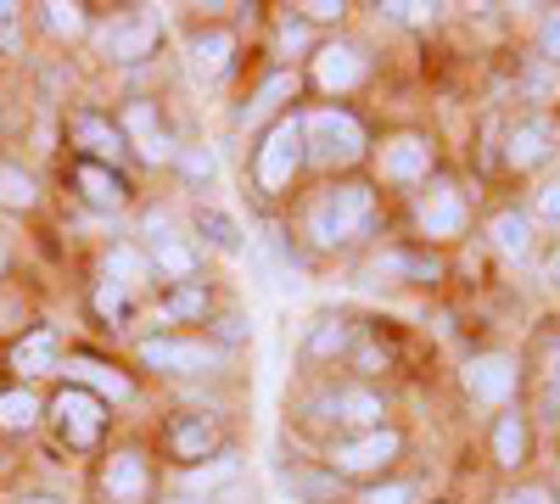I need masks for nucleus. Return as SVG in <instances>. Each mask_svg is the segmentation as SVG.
I'll list each match as a JSON object with an SVG mask.
<instances>
[{
	"instance_id": "f257e3e1",
	"label": "nucleus",
	"mask_w": 560,
	"mask_h": 504,
	"mask_svg": "<svg viewBox=\"0 0 560 504\" xmlns=\"http://www.w3.org/2000/svg\"><path fill=\"white\" fill-rule=\"evenodd\" d=\"M370 213H376V197H370V186H337V191H325V197L314 202L308 236H314L319 247H342V242H353L364 224H370Z\"/></svg>"
},
{
	"instance_id": "f03ea898",
	"label": "nucleus",
	"mask_w": 560,
	"mask_h": 504,
	"mask_svg": "<svg viewBox=\"0 0 560 504\" xmlns=\"http://www.w3.org/2000/svg\"><path fill=\"white\" fill-rule=\"evenodd\" d=\"M303 157H308V141H303V118H280V124L264 134L258 163H253L258 186H264V191H287V186H292V174L303 168Z\"/></svg>"
},
{
	"instance_id": "7ed1b4c3",
	"label": "nucleus",
	"mask_w": 560,
	"mask_h": 504,
	"mask_svg": "<svg viewBox=\"0 0 560 504\" xmlns=\"http://www.w3.org/2000/svg\"><path fill=\"white\" fill-rule=\"evenodd\" d=\"M303 141H308V157L314 163H359L364 157V129L359 118L337 113V107H325L303 124Z\"/></svg>"
},
{
	"instance_id": "20e7f679",
	"label": "nucleus",
	"mask_w": 560,
	"mask_h": 504,
	"mask_svg": "<svg viewBox=\"0 0 560 504\" xmlns=\"http://www.w3.org/2000/svg\"><path fill=\"white\" fill-rule=\"evenodd\" d=\"M51 415H57V432H62V443H73V448H90V443L102 437L107 403H102L96 392H84V387H68V392L51 403Z\"/></svg>"
},
{
	"instance_id": "39448f33",
	"label": "nucleus",
	"mask_w": 560,
	"mask_h": 504,
	"mask_svg": "<svg viewBox=\"0 0 560 504\" xmlns=\"http://www.w3.org/2000/svg\"><path fill=\"white\" fill-rule=\"evenodd\" d=\"M398 448H404V437L387 432V426H376V432H364V437H353V443L337 448V471L342 477H376V471H387L398 460Z\"/></svg>"
},
{
	"instance_id": "423d86ee",
	"label": "nucleus",
	"mask_w": 560,
	"mask_h": 504,
	"mask_svg": "<svg viewBox=\"0 0 560 504\" xmlns=\"http://www.w3.org/2000/svg\"><path fill=\"white\" fill-rule=\"evenodd\" d=\"M213 348L202 342H179V337H152L140 342V364H152V371H174V376H197V371H213Z\"/></svg>"
},
{
	"instance_id": "0eeeda50",
	"label": "nucleus",
	"mask_w": 560,
	"mask_h": 504,
	"mask_svg": "<svg viewBox=\"0 0 560 504\" xmlns=\"http://www.w3.org/2000/svg\"><path fill=\"white\" fill-rule=\"evenodd\" d=\"M102 51H107L113 62H140V57H152V51H158V17H147V12L118 17V23L102 34Z\"/></svg>"
},
{
	"instance_id": "6e6552de",
	"label": "nucleus",
	"mask_w": 560,
	"mask_h": 504,
	"mask_svg": "<svg viewBox=\"0 0 560 504\" xmlns=\"http://www.w3.org/2000/svg\"><path fill=\"white\" fill-rule=\"evenodd\" d=\"M510 387H516V364H510L504 353H482L465 364V392L482 398V403H504Z\"/></svg>"
},
{
	"instance_id": "1a4fd4ad",
	"label": "nucleus",
	"mask_w": 560,
	"mask_h": 504,
	"mask_svg": "<svg viewBox=\"0 0 560 504\" xmlns=\"http://www.w3.org/2000/svg\"><path fill=\"white\" fill-rule=\"evenodd\" d=\"M124 134L135 141V152L147 157V163H168V157H174L168 129L158 124V113H152L147 102H129V107H124Z\"/></svg>"
},
{
	"instance_id": "9d476101",
	"label": "nucleus",
	"mask_w": 560,
	"mask_h": 504,
	"mask_svg": "<svg viewBox=\"0 0 560 504\" xmlns=\"http://www.w3.org/2000/svg\"><path fill=\"white\" fill-rule=\"evenodd\" d=\"M102 488H107L113 504H140V499H147V460H140L135 448L113 454L107 471H102Z\"/></svg>"
},
{
	"instance_id": "9b49d317",
	"label": "nucleus",
	"mask_w": 560,
	"mask_h": 504,
	"mask_svg": "<svg viewBox=\"0 0 560 504\" xmlns=\"http://www.w3.org/2000/svg\"><path fill=\"white\" fill-rule=\"evenodd\" d=\"M7 364L18 371V382H34V376H45V371H57V331H28V337H18L12 342V353H7Z\"/></svg>"
},
{
	"instance_id": "f8f14e48",
	"label": "nucleus",
	"mask_w": 560,
	"mask_h": 504,
	"mask_svg": "<svg viewBox=\"0 0 560 504\" xmlns=\"http://www.w3.org/2000/svg\"><path fill=\"white\" fill-rule=\"evenodd\" d=\"M415 219H420V231H427V236H459L465 231V202H459L454 186H438L427 202L415 208Z\"/></svg>"
},
{
	"instance_id": "ddd939ff",
	"label": "nucleus",
	"mask_w": 560,
	"mask_h": 504,
	"mask_svg": "<svg viewBox=\"0 0 560 504\" xmlns=\"http://www.w3.org/2000/svg\"><path fill=\"white\" fill-rule=\"evenodd\" d=\"M432 168V146L420 141V134H398V141L382 146V174L387 179H427Z\"/></svg>"
},
{
	"instance_id": "4468645a",
	"label": "nucleus",
	"mask_w": 560,
	"mask_h": 504,
	"mask_svg": "<svg viewBox=\"0 0 560 504\" xmlns=\"http://www.w3.org/2000/svg\"><path fill=\"white\" fill-rule=\"evenodd\" d=\"M73 141L90 152V163H118L124 157V129H113L107 118H96V113H84V118H73Z\"/></svg>"
},
{
	"instance_id": "2eb2a0df",
	"label": "nucleus",
	"mask_w": 560,
	"mask_h": 504,
	"mask_svg": "<svg viewBox=\"0 0 560 504\" xmlns=\"http://www.w3.org/2000/svg\"><path fill=\"white\" fill-rule=\"evenodd\" d=\"M73 179H79V191H84L90 208H124V202H129V186H124V179H118L113 168H102V163H90V157L73 168Z\"/></svg>"
},
{
	"instance_id": "dca6fc26",
	"label": "nucleus",
	"mask_w": 560,
	"mask_h": 504,
	"mask_svg": "<svg viewBox=\"0 0 560 504\" xmlns=\"http://www.w3.org/2000/svg\"><path fill=\"white\" fill-rule=\"evenodd\" d=\"M359 73H364V62H359L353 45H325V51L314 57V79L325 90H348V84H359Z\"/></svg>"
},
{
	"instance_id": "f3484780",
	"label": "nucleus",
	"mask_w": 560,
	"mask_h": 504,
	"mask_svg": "<svg viewBox=\"0 0 560 504\" xmlns=\"http://www.w3.org/2000/svg\"><path fill=\"white\" fill-rule=\"evenodd\" d=\"M168 448L179 454V460H202L208 448H219V426L202 421V415H185V421L168 426Z\"/></svg>"
},
{
	"instance_id": "a211bd4d",
	"label": "nucleus",
	"mask_w": 560,
	"mask_h": 504,
	"mask_svg": "<svg viewBox=\"0 0 560 504\" xmlns=\"http://www.w3.org/2000/svg\"><path fill=\"white\" fill-rule=\"evenodd\" d=\"M230 51H236V39H230L224 28L197 34V39H191V73H197V79H219V73L230 68Z\"/></svg>"
},
{
	"instance_id": "6ab92c4d",
	"label": "nucleus",
	"mask_w": 560,
	"mask_h": 504,
	"mask_svg": "<svg viewBox=\"0 0 560 504\" xmlns=\"http://www.w3.org/2000/svg\"><path fill=\"white\" fill-rule=\"evenodd\" d=\"M516 168H538L549 157V124H522L516 134H510V152H504Z\"/></svg>"
},
{
	"instance_id": "aec40b11",
	"label": "nucleus",
	"mask_w": 560,
	"mask_h": 504,
	"mask_svg": "<svg viewBox=\"0 0 560 504\" xmlns=\"http://www.w3.org/2000/svg\"><path fill=\"white\" fill-rule=\"evenodd\" d=\"M493 460L499 466H522L527 460V426H522V415H504L493 426Z\"/></svg>"
},
{
	"instance_id": "412c9836",
	"label": "nucleus",
	"mask_w": 560,
	"mask_h": 504,
	"mask_svg": "<svg viewBox=\"0 0 560 504\" xmlns=\"http://www.w3.org/2000/svg\"><path fill=\"white\" fill-rule=\"evenodd\" d=\"M152 258H158V269L168 274V281H191V269H197L191 247L174 242V236H152Z\"/></svg>"
},
{
	"instance_id": "4be33fe9",
	"label": "nucleus",
	"mask_w": 560,
	"mask_h": 504,
	"mask_svg": "<svg viewBox=\"0 0 560 504\" xmlns=\"http://www.w3.org/2000/svg\"><path fill=\"white\" fill-rule=\"evenodd\" d=\"M39 421V398L34 392H0V432H28Z\"/></svg>"
},
{
	"instance_id": "5701e85b",
	"label": "nucleus",
	"mask_w": 560,
	"mask_h": 504,
	"mask_svg": "<svg viewBox=\"0 0 560 504\" xmlns=\"http://www.w3.org/2000/svg\"><path fill=\"white\" fill-rule=\"evenodd\" d=\"M34 197H39L34 179H28L18 163H0V208H18V213H23V208H34Z\"/></svg>"
},
{
	"instance_id": "b1692460",
	"label": "nucleus",
	"mask_w": 560,
	"mask_h": 504,
	"mask_svg": "<svg viewBox=\"0 0 560 504\" xmlns=\"http://www.w3.org/2000/svg\"><path fill=\"white\" fill-rule=\"evenodd\" d=\"M493 242H499V253H510V258H527V219L522 213H499L493 219Z\"/></svg>"
},
{
	"instance_id": "393cba45",
	"label": "nucleus",
	"mask_w": 560,
	"mask_h": 504,
	"mask_svg": "<svg viewBox=\"0 0 560 504\" xmlns=\"http://www.w3.org/2000/svg\"><path fill=\"white\" fill-rule=\"evenodd\" d=\"M39 12H45V28H51L57 39L84 34V7H79V0H51V7H39Z\"/></svg>"
},
{
	"instance_id": "a878e982",
	"label": "nucleus",
	"mask_w": 560,
	"mask_h": 504,
	"mask_svg": "<svg viewBox=\"0 0 560 504\" xmlns=\"http://www.w3.org/2000/svg\"><path fill=\"white\" fill-rule=\"evenodd\" d=\"M68 371H73L79 382H90V387H102V392H113V398H129V382H124V376H113L107 364H96V359H73Z\"/></svg>"
},
{
	"instance_id": "bb28decb",
	"label": "nucleus",
	"mask_w": 560,
	"mask_h": 504,
	"mask_svg": "<svg viewBox=\"0 0 560 504\" xmlns=\"http://www.w3.org/2000/svg\"><path fill=\"white\" fill-rule=\"evenodd\" d=\"M337 409H342V421H353V426H370V432H376L382 403L370 398V392H342V398H337Z\"/></svg>"
},
{
	"instance_id": "cd10ccee",
	"label": "nucleus",
	"mask_w": 560,
	"mask_h": 504,
	"mask_svg": "<svg viewBox=\"0 0 560 504\" xmlns=\"http://www.w3.org/2000/svg\"><path fill=\"white\" fill-rule=\"evenodd\" d=\"M96 314L102 319H124L129 314V286L118 281V274H107V281L96 286Z\"/></svg>"
},
{
	"instance_id": "c85d7f7f",
	"label": "nucleus",
	"mask_w": 560,
	"mask_h": 504,
	"mask_svg": "<svg viewBox=\"0 0 560 504\" xmlns=\"http://www.w3.org/2000/svg\"><path fill=\"white\" fill-rule=\"evenodd\" d=\"M236 477V460H208V466H191L185 471V488L191 493H208V488H219V482H230Z\"/></svg>"
},
{
	"instance_id": "c756f323",
	"label": "nucleus",
	"mask_w": 560,
	"mask_h": 504,
	"mask_svg": "<svg viewBox=\"0 0 560 504\" xmlns=\"http://www.w3.org/2000/svg\"><path fill=\"white\" fill-rule=\"evenodd\" d=\"M202 308H208V292H202V286H179V292L163 303V314H168V319H197Z\"/></svg>"
},
{
	"instance_id": "7c9ffc66",
	"label": "nucleus",
	"mask_w": 560,
	"mask_h": 504,
	"mask_svg": "<svg viewBox=\"0 0 560 504\" xmlns=\"http://www.w3.org/2000/svg\"><path fill=\"white\" fill-rule=\"evenodd\" d=\"M280 96H292V73H275V79H269V84L258 90V102H253V107L242 113V124H253V118H264V113H269V107H275Z\"/></svg>"
},
{
	"instance_id": "2f4dec72",
	"label": "nucleus",
	"mask_w": 560,
	"mask_h": 504,
	"mask_svg": "<svg viewBox=\"0 0 560 504\" xmlns=\"http://www.w3.org/2000/svg\"><path fill=\"white\" fill-rule=\"evenodd\" d=\"M202 231H208V242H213V247L242 253V236H236V224H230L224 213H213V208H208V213H202Z\"/></svg>"
},
{
	"instance_id": "473e14b6",
	"label": "nucleus",
	"mask_w": 560,
	"mask_h": 504,
	"mask_svg": "<svg viewBox=\"0 0 560 504\" xmlns=\"http://www.w3.org/2000/svg\"><path fill=\"white\" fill-rule=\"evenodd\" d=\"M348 342V331H342V319H325V326L308 337V353H337Z\"/></svg>"
},
{
	"instance_id": "72a5a7b5",
	"label": "nucleus",
	"mask_w": 560,
	"mask_h": 504,
	"mask_svg": "<svg viewBox=\"0 0 560 504\" xmlns=\"http://www.w3.org/2000/svg\"><path fill=\"white\" fill-rule=\"evenodd\" d=\"M387 269H404V274H415V281H432V274H438V263H432V258H404V253H393V258H387Z\"/></svg>"
},
{
	"instance_id": "f704fd0d",
	"label": "nucleus",
	"mask_w": 560,
	"mask_h": 504,
	"mask_svg": "<svg viewBox=\"0 0 560 504\" xmlns=\"http://www.w3.org/2000/svg\"><path fill=\"white\" fill-rule=\"evenodd\" d=\"M538 213L549 224H560V179H549V186H538Z\"/></svg>"
},
{
	"instance_id": "c9c22d12",
	"label": "nucleus",
	"mask_w": 560,
	"mask_h": 504,
	"mask_svg": "<svg viewBox=\"0 0 560 504\" xmlns=\"http://www.w3.org/2000/svg\"><path fill=\"white\" fill-rule=\"evenodd\" d=\"M179 168H185V179H208L213 174V152H185Z\"/></svg>"
},
{
	"instance_id": "e433bc0d",
	"label": "nucleus",
	"mask_w": 560,
	"mask_h": 504,
	"mask_svg": "<svg viewBox=\"0 0 560 504\" xmlns=\"http://www.w3.org/2000/svg\"><path fill=\"white\" fill-rule=\"evenodd\" d=\"M409 499H415V493H409L404 482H393V488H376V493H370L364 504H409Z\"/></svg>"
},
{
	"instance_id": "4c0bfd02",
	"label": "nucleus",
	"mask_w": 560,
	"mask_h": 504,
	"mask_svg": "<svg viewBox=\"0 0 560 504\" xmlns=\"http://www.w3.org/2000/svg\"><path fill=\"white\" fill-rule=\"evenodd\" d=\"M522 84H527V96H549V84H555V79H549V68H538V62H533Z\"/></svg>"
},
{
	"instance_id": "58836bf2",
	"label": "nucleus",
	"mask_w": 560,
	"mask_h": 504,
	"mask_svg": "<svg viewBox=\"0 0 560 504\" xmlns=\"http://www.w3.org/2000/svg\"><path fill=\"white\" fill-rule=\"evenodd\" d=\"M18 7H0V45H7V51H12V45H18Z\"/></svg>"
},
{
	"instance_id": "ea45409f",
	"label": "nucleus",
	"mask_w": 560,
	"mask_h": 504,
	"mask_svg": "<svg viewBox=\"0 0 560 504\" xmlns=\"http://www.w3.org/2000/svg\"><path fill=\"white\" fill-rule=\"evenodd\" d=\"M544 51L560 62V17H549V23H544Z\"/></svg>"
},
{
	"instance_id": "a19ab883",
	"label": "nucleus",
	"mask_w": 560,
	"mask_h": 504,
	"mask_svg": "<svg viewBox=\"0 0 560 504\" xmlns=\"http://www.w3.org/2000/svg\"><path fill=\"white\" fill-rule=\"evenodd\" d=\"M314 23H331V17H342V7H331V0H314V7H303Z\"/></svg>"
},
{
	"instance_id": "79ce46f5",
	"label": "nucleus",
	"mask_w": 560,
	"mask_h": 504,
	"mask_svg": "<svg viewBox=\"0 0 560 504\" xmlns=\"http://www.w3.org/2000/svg\"><path fill=\"white\" fill-rule=\"evenodd\" d=\"M504 504H555V499H549L544 488H522V493H510Z\"/></svg>"
},
{
	"instance_id": "37998d69",
	"label": "nucleus",
	"mask_w": 560,
	"mask_h": 504,
	"mask_svg": "<svg viewBox=\"0 0 560 504\" xmlns=\"http://www.w3.org/2000/svg\"><path fill=\"white\" fill-rule=\"evenodd\" d=\"M393 17H404V23H420V17H432V7H387Z\"/></svg>"
},
{
	"instance_id": "c03bdc74",
	"label": "nucleus",
	"mask_w": 560,
	"mask_h": 504,
	"mask_svg": "<svg viewBox=\"0 0 560 504\" xmlns=\"http://www.w3.org/2000/svg\"><path fill=\"white\" fill-rule=\"evenodd\" d=\"M23 504H62V499H51V493H34V499H23Z\"/></svg>"
},
{
	"instance_id": "a18cd8bd",
	"label": "nucleus",
	"mask_w": 560,
	"mask_h": 504,
	"mask_svg": "<svg viewBox=\"0 0 560 504\" xmlns=\"http://www.w3.org/2000/svg\"><path fill=\"white\" fill-rule=\"evenodd\" d=\"M549 281H560V253L549 258Z\"/></svg>"
},
{
	"instance_id": "49530a36",
	"label": "nucleus",
	"mask_w": 560,
	"mask_h": 504,
	"mask_svg": "<svg viewBox=\"0 0 560 504\" xmlns=\"http://www.w3.org/2000/svg\"><path fill=\"white\" fill-rule=\"evenodd\" d=\"M0 274H7V242H0Z\"/></svg>"
},
{
	"instance_id": "de8ad7c7",
	"label": "nucleus",
	"mask_w": 560,
	"mask_h": 504,
	"mask_svg": "<svg viewBox=\"0 0 560 504\" xmlns=\"http://www.w3.org/2000/svg\"><path fill=\"white\" fill-rule=\"evenodd\" d=\"M174 504H202V499H174Z\"/></svg>"
}]
</instances>
